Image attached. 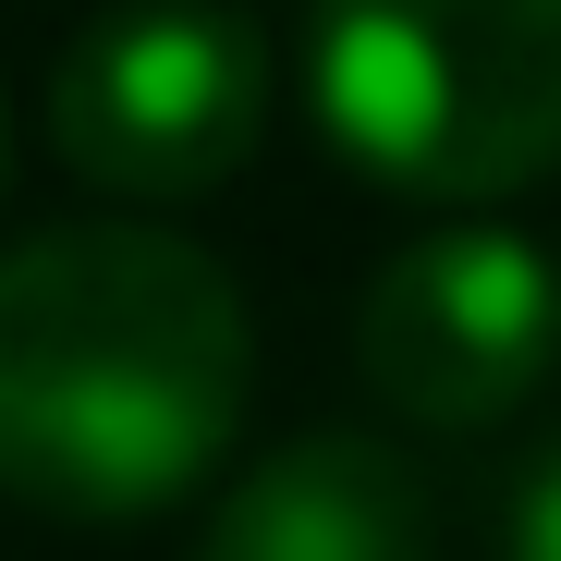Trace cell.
Here are the masks:
<instances>
[{
  "label": "cell",
  "mask_w": 561,
  "mask_h": 561,
  "mask_svg": "<svg viewBox=\"0 0 561 561\" xmlns=\"http://www.w3.org/2000/svg\"><path fill=\"white\" fill-rule=\"evenodd\" d=\"M256 330L232 268L147 220L0 256V489L61 525L171 513L244 427Z\"/></svg>",
  "instance_id": "cell-1"
},
{
  "label": "cell",
  "mask_w": 561,
  "mask_h": 561,
  "mask_svg": "<svg viewBox=\"0 0 561 561\" xmlns=\"http://www.w3.org/2000/svg\"><path fill=\"white\" fill-rule=\"evenodd\" d=\"M306 99L391 196H525L561 171V0H318Z\"/></svg>",
  "instance_id": "cell-2"
},
{
  "label": "cell",
  "mask_w": 561,
  "mask_h": 561,
  "mask_svg": "<svg viewBox=\"0 0 561 561\" xmlns=\"http://www.w3.org/2000/svg\"><path fill=\"white\" fill-rule=\"evenodd\" d=\"M268 135V37L220 0H111L49 61V147L99 196L171 208L232 183Z\"/></svg>",
  "instance_id": "cell-3"
},
{
  "label": "cell",
  "mask_w": 561,
  "mask_h": 561,
  "mask_svg": "<svg viewBox=\"0 0 561 561\" xmlns=\"http://www.w3.org/2000/svg\"><path fill=\"white\" fill-rule=\"evenodd\" d=\"M561 366V256L513 220L415 232L354 306V379L379 415L477 439L513 427Z\"/></svg>",
  "instance_id": "cell-4"
},
{
  "label": "cell",
  "mask_w": 561,
  "mask_h": 561,
  "mask_svg": "<svg viewBox=\"0 0 561 561\" xmlns=\"http://www.w3.org/2000/svg\"><path fill=\"white\" fill-rule=\"evenodd\" d=\"M196 561H439V501L379 427H306L220 489Z\"/></svg>",
  "instance_id": "cell-5"
},
{
  "label": "cell",
  "mask_w": 561,
  "mask_h": 561,
  "mask_svg": "<svg viewBox=\"0 0 561 561\" xmlns=\"http://www.w3.org/2000/svg\"><path fill=\"white\" fill-rule=\"evenodd\" d=\"M501 561H561V439L513 477V513H501Z\"/></svg>",
  "instance_id": "cell-6"
},
{
  "label": "cell",
  "mask_w": 561,
  "mask_h": 561,
  "mask_svg": "<svg viewBox=\"0 0 561 561\" xmlns=\"http://www.w3.org/2000/svg\"><path fill=\"white\" fill-rule=\"evenodd\" d=\"M0 183H13V111H0Z\"/></svg>",
  "instance_id": "cell-7"
}]
</instances>
